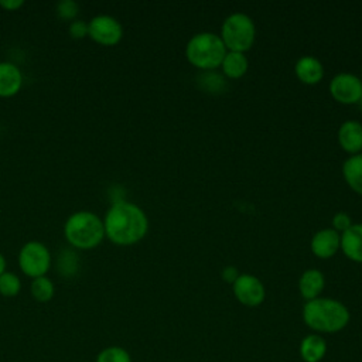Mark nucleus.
<instances>
[{
	"label": "nucleus",
	"instance_id": "nucleus-1",
	"mask_svg": "<svg viewBox=\"0 0 362 362\" xmlns=\"http://www.w3.org/2000/svg\"><path fill=\"white\" fill-rule=\"evenodd\" d=\"M105 238L119 246L140 242L148 230V218L136 204L129 201L113 202L103 216Z\"/></svg>",
	"mask_w": 362,
	"mask_h": 362
},
{
	"label": "nucleus",
	"instance_id": "nucleus-2",
	"mask_svg": "<svg viewBox=\"0 0 362 362\" xmlns=\"http://www.w3.org/2000/svg\"><path fill=\"white\" fill-rule=\"evenodd\" d=\"M351 320L348 307L331 297H317L303 305V321L315 334H335L342 331Z\"/></svg>",
	"mask_w": 362,
	"mask_h": 362
},
{
	"label": "nucleus",
	"instance_id": "nucleus-3",
	"mask_svg": "<svg viewBox=\"0 0 362 362\" xmlns=\"http://www.w3.org/2000/svg\"><path fill=\"white\" fill-rule=\"evenodd\" d=\"M65 240L75 249L90 250L105 239L103 219L92 211H76L64 223Z\"/></svg>",
	"mask_w": 362,
	"mask_h": 362
},
{
	"label": "nucleus",
	"instance_id": "nucleus-4",
	"mask_svg": "<svg viewBox=\"0 0 362 362\" xmlns=\"http://www.w3.org/2000/svg\"><path fill=\"white\" fill-rule=\"evenodd\" d=\"M226 51L228 49L219 34L212 31L194 34L185 45V57L188 62L204 71H211L221 66Z\"/></svg>",
	"mask_w": 362,
	"mask_h": 362
},
{
	"label": "nucleus",
	"instance_id": "nucleus-5",
	"mask_svg": "<svg viewBox=\"0 0 362 362\" xmlns=\"http://www.w3.org/2000/svg\"><path fill=\"white\" fill-rule=\"evenodd\" d=\"M219 37L228 51L246 52L255 42L256 27L246 13L235 11L223 20Z\"/></svg>",
	"mask_w": 362,
	"mask_h": 362
},
{
	"label": "nucleus",
	"instance_id": "nucleus-6",
	"mask_svg": "<svg viewBox=\"0 0 362 362\" xmlns=\"http://www.w3.org/2000/svg\"><path fill=\"white\" fill-rule=\"evenodd\" d=\"M17 262L20 270L25 276L35 279L47 276V272L49 270L52 263V256L47 245H44L42 242L28 240L20 247Z\"/></svg>",
	"mask_w": 362,
	"mask_h": 362
},
{
	"label": "nucleus",
	"instance_id": "nucleus-7",
	"mask_svg": "<svg viewBox=\"0 0 362 362\" xmlns=\"http://www.w3.org/2000/svg\"><path fill=\"white\" fill-rule=\"evenodd\" d=\"M88 37L100 45L112 47L120 42L123 25L110 14H98L88 21Z\"/></svg>",
	"mask_w": 362,
	"mask_h": 362
},
{
	"label": "nucleus",
	"instance_id": "nucleus-8",
	"mask_svg": "<svg viewBox=\"0 0 362 362\" xmlns=\"http://www.w3.org/2000/svg\"><path fill=\"white\" fill-rule=\"evenodd\" d=\"M331 96L344 105H354L362 99V81L352 72L337 74L328 85Z\"/></svg>",
	"mask_w": 362,
	"mask_h": 362
},
{
	"label": "nucleus",
	"instance_id": "nucleus-9",
	"mask_svg": "<svg viewBox=\"0 0 362 362\" xmlns=\"http://www.w3.org/2000/svg\"><path fill=\"white\" fill-rule=\"evenodd\" d=\"M236 300L246 307H257L266 298V288L262 280L253 274L242 273L232 284Z\"/></svg>",
	"mask_w": 362,
	"mask_h": 362
},
{
	"label": "nucleus",
	"instance_id": "nucleus-10",
	"mask_svg": "<svg viewBox=\"0 0 362 362\" xmlns=\"http://www.w3.org/2000/svg\"><path fill=\"white\" fill-rule=\"evenodd\" d=\"M310 247L317 257L328 259L341 249V233L332 228H322L313 235Z\"/></svg>",
	"mask_w": 362,
	"mask_h": 362
},
{
	"label": "nucleus",
	"instance_id": "nucleus-11",
	"mask_svg": "<svg viewBox=\"0 0 362 362\" xmlns=\"http://www.w3.org/2000/svg\"><path fill=\"white\" fill-rule=\"evenodd\" d=\"M338 143L346 153H362V123L355 119L345 120L338 129Z\"/></svg>",
	"mask_w": 362,
	"mask_h": 362
},
{
	"label": "nucleus",
	"instance_id": "nucleus-12",
	"mask_svg": "<svg viewBox=\"0 0 362 362\" xmlns=\"http://www.w3.org/2000/svg\"><path fill=\"white\" fill-rule=\"evenodd\" d=\"M21 86H23L21 69L10 61H1L0 62V96L11 98L20 92Z\"/></svg>",
	"mask_w": 362,
	"mask_h": 362
},
{
	"label": "nucleus",
	"instance_id": "nucleus-13",
	"mask_svg": "<svg viewBox=\"0 0 362 362\" xmlns=\"http://www.w3.org/2000/svg\"><path fill=\"white\" fill-rule=\"evenodd\" d=\"M296 76L307 85L318 83L324 76V65L314 55H303L296 61L294 65Z\"/></svg>",
	"mask_w": 362,
	"mask_h": 362
},
{
	"label": "nucleus",
	"instance_id": "nucleus-14",
	"mask_svg": "<svg viewBox=\"0 0 362 362\" xmlns=\"http://www.w3.org/2000/svg\"><path fill=\"white\" fill-rule=\"evenodd\" d=\"M325 286V277L321 270L311 267L301 273L298 279V290L305 301L320 297Z\"/></svg>",
	"mask_w": 362,
	"mask_h": 362
},
{
	"label": "nucleus",
	"instance_id": "nucleus-15",
	"mask_svg": "<svg viewBox=\"0 0 362 362\" xmlns=\"http://www.w3.org/2000/svg\"><path fill=\"white\" fill-rule=\"evenodd\" d=\"M327 341L320 334H308L305 335L298 346L300 358L304 362H321L327 355Z\"/></svg>",
	"mask_w": 362,
	"mask_h": 362
},
{
	"label": "nucleus",
	"instance_id": "nucleus-16",
	"mask_svg": "<svg viewBox=\"0 0 362 362\" xmlns=\"http://www.w3.org/2000/svg\"><path fill=\"white\" fill-rule=\"evenodd\" d=\"M341 250L358 263H362V223H352L341 233Z\"/></svg>",
	"mask_w": 362,
	"mask_h": 362
},
{
	"label": "nucleus",
	"instance_id": "nucleus-17",
	"mask_svg": "<svg viewBox=\"0 0 362 362\" xmlns=\"http://www.w3.org/2000/svg\"><path fill=\"white\" fill-rule=\"evenodd\" d=\"M342 175L346 184L362 195V153L352 154L344 161Z\"/></svg>",
	"mask_w": 362,
	"mask_h": 362
},
{
	"label": "nucleus",
	"instance_id": "nucleus-18",
	"mask_svg": "<svg viewBox=\"0 0 362 362\" xmlns=\"http://www.w3.org/2000/svg\"><path fill=\"white\" fill-rule=\"evenodd\" d=\"M221 68L223 74L230 79H238L243 76L249 68V61L245 55V52L238 51H226Z\"/></svg>",
	"mask_w": 362,
	"mask_h": 362
},
{
	"label": "nucleus",
	"instance_id": "nucleus-19",
	"mask_svg": "<svg viewBox=\"0 0 362 362\" xmlns=\"http://www.w3.org/2000/svg\"><path fill=\"white\" fill-rule=\"evenodd\" d=\"M30 293L35 301L47 303L54 297L55 286H54L52 280L47 276L35 277V279H33V281L30 284Z\"/></svg>",
	"mask_w": 362,
	"mask_h": 362
},
{
	"label": "nucleus",
	"instance_id": "nucleus-20",
	"mask_svg": "<svg viewBox=\"0 0 362 362\" xmlns=\"http://www.w3.org/2000/svg\"><path fill=\"white\" fill-rule=\"evenodd\" d=\"M21 290V280L16 273L4 272L0 274V294L4 297H16Z\"/></svg>",
	"mask_w": 362,
	"mask_h": 362
},
{
	"label": "nucleus",
	"instance_id": "nucleus-21",
	"mask_svg": "<svg viewBox=\"0 0 362 362\" xmlns=\"http://www.w3.org/2000/svg\"><path fill=\"white\" fill-rule=\"evenodd\" d=\"M96 362H132V356L122 346H107L99 352Z\"/></svg>",
	"mask_w": 362,
	"mask_h": 362
},
{
	"label": "nucleus",
	"instance_id": "nucleus-22",
	"mask_svg": "<svg viewBox=\"0 0 362 362\" xmlns=\"http://www.w3.org/2000/svg\"><path fill=\"white\" fill-rule=\"evenodd\" d=\"M78 11H79V6L74 0H61L55 6V13L61 20L74 21L76 20Z\"/></svg>",
	"mask_w": 362,
	"mask_h": 362
},
{
	"label": "nucleus",
	"instance_id": "nucleus-23",
	"mask_svg": "<svg viewBox=\"0 0 362 362\" xmlns=\"http://www.w3.org/2000/svg\"><path fill=\"white\" fill-rule=\"evenodd\" d=\"M68 33L72 38H76V40L88 37V21L78 20V18L71 21L68 25Z\"/></svg>",
	"mask_w": 362,
	"mask_h": 362
},
{
	"label": "nucleus",
	"instance_id": "nucleus-24",
	"mask_svg": "<svg viewBox=\"0 0 362 362\" xmlns=\"http://www.w3.org/2000/svg\"><path fill=\"white\" fill-rule=\"evenodd\" d=\"M331 223H332V229L342 233L344 230H346L352 225V219H351L349 214H346L344 211H339L332 216Z\"/></svg>",
	"mask_w": 362,
	"mask_h": 362
},
{
	"label": "nucleus",
	"instance_id": "nucleus-25",
	"mask_svg": "<svg viewBox=\"0 0 362 362\" xmlns=\"http://www.w3.org/2000/svg\"><path fill=\"white\" fill-rule=\"evenodd\" d=\"M239 270L235 267V266H225L223 269H222V272H221V276H222V279L226 281V283H229V284H233L235 283V280L239 277Z\"/></svg>",
	"mask_w": 362,
	"mask_h": 362
},
{
	"label": "nucleus",
	"instance_id": "nucleus-26",
	"mask_svg": "<svg viewBox=\"0 0 362 362\" xmlns=\"http://www.w3.org/2000/svg\"><path fill=\"white\" fill-rule=\"evenodd\" d=\"M24 6L23 0H0V7L7 11H16Z\"/></svg>",
	"mask_w": 362,
	"mask_h": 362
},
{
	"label": "nucleus",
	"instance_id": "nucleus-27",
	"mask_svg": "<svg viewBox=\"0 0 362 362\" xmlns=\"http://www.w3.org/2000/svg\"><path fill=\"white\" fill-rule=\"evenodd\" d=\"M6 272V257L3 256V253L0 252V274Z\"/></svg>",
	"mask_w": 362,
	"mask_h": 362
},
{
	"label": "nucleus",
	"instance_id": "nucleus-28",
	"mask_svg": "<svg viewBox=\"0 0 362 362\" xmlns=\"http://www.w3.org/2000/svg\"><path fill=\"white\" fill-rule=\"evenodd\" d=\"M359 78H361V81H362V69H361V76H359Z\"/></svg>",
	"mask_w": 362,
	"mask_h": 362
}]
</instances>
